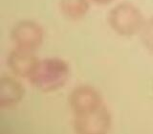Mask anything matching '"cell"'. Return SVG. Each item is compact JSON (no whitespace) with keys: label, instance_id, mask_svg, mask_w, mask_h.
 <instances>
[{"label":"cell","instance_id":"1","mask_svg":"<svg viewBox=\"0 0 153 134\" xmlns=\"http://www.w3.org/2000/svg\"><path fill=\"white\" fill-rule=\"evenodd\" d=\"M32 81L44 90L59 87L68 77V66L59 59H48L38 62L31 75Z\"/></svg>","mask_w":153,"mask_h":134},{"label":"cell","instance_id":"2","mask_svg":"<svg viewBox=\"0 0 153 134\" xmlns=\"http://www.w3.org/2000/svg\"><path fill=\"white\" fill-rule=\"evenodd\" d=\"M108 22L119 35L130 36L140 27L141 14L132 4L120 3L109 12Z\"/></svg>","mask_w":153,"mask_h":134},{"label":"cell","instance_id":"3","mask_svg":"<svg viewBox=\"0 0 153 134\" xmlns=\"http://www.w3.org/2000/svg\"><path fill=\"white\" fill-rule=\"evenodd\" d=\"M44 32L38 23L32 20H23L14 25L12 31V39L17 48L32 51L39 47L43 41Z\"/></svg>","mask_w":153,"mask_h":134},{"label":"cell","instance_id":"4","mask_svg":"<svg viewBox=\"0 0 153 134\" xmlns=\"http://www.w3.org/2000/svg\"><path fill=\"white\" fill-rule=\"evenodd\" d=\"M93 111L85 113L86 116L76 122L79 134H104L108 129L109 118L106 112L103 110Z\"/></svg>","mask_w":153,"mask_h":134},{"label":"cell","instance_id":"5","mask_svg":"<svg viewBox=\"0 0 153 134\" xmlns=\"http://www.w3.org/2000/svg\"><path fill=\"white\" fill-rule=\"evenodd\" d=\"M100 99L97 92L87 86L75 90L72 95V106L78 113H88L99 106Z\"/></svg>","mask_w":153,"mask_h":134},{"label":"cell","instance_id":"6","mask_svg":"<svg viewBox=\"0 0 153 134\" xmlns=\"http://www.w3.org/2000/svg\"><path fill=\"white\" fill-rule=\"evenodd\" d=\"M9 62L12 69L21 76H31L38 63L32 51L20 48H17L11 53Z\"/></svg>","mask_w":153,"mask_h":134},{"label":"cell","instance_id":"7","mask_svg":"<svg viewBox=\"0 0 153 134\" xmlns=\"http://www.w3.org/2000/svg\"><path fill=\"white\" fill-rule=\"evenodd\" d=\"M59 7L66 17L78 20L87 13L89 2L88 0H60Z\"/></svg>","mask_w":153,"mask_h":134},{"label":"cell","instance_id":"8","mask_svg":"<svg viewBox=\"0 0 153 134\" xmlns=\"http://www.w3.org/2000/svg\"><path fill=\"white\" fill-rule=\"evenodd\" d=\"M21 94L19 84L12 79H4L1 81V99L10 103L16 100Z\"/></svg>","mask_w":153,"mask_h":134},{"label":"cell","instance_id":"9","mask_svg":"<svg viewBox=\"0 0 153 134\" xmlns=\"http://www.w3.org/2000/svg\"><path fill=\"white\" fill-rule=\"evenodd\" d=\"M94 2L98 3V4H102V5H104V4H108L110 2H112L113 0H93Z\"/></svg>","mask_w":153,"mask_h":134}]
</instances>
